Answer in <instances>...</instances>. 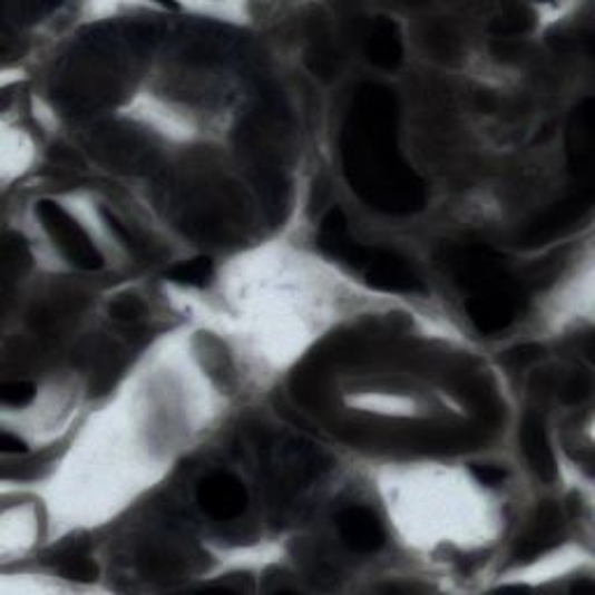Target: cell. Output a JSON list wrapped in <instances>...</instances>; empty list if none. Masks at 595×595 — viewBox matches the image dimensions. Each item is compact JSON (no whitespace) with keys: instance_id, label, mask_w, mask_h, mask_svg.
Instances as JSON below:
<instances>
[{"instance_id":"1","label":"cell","mask_w":595,"mask_h":595,"mask_svg":"<svg viewBox=\"0 0 595 595\" xmlns=\"http://www.w3.org/2000/svg\"><path fill=\"white\" fill-rule=\"evenodd\" d=\"M342 168L354 194L377 212L412 214L426 205V184L398 147V98L391 89H359L342 130Z\"/></svg>"},{"instance_id":"2","label":"cell","mask_w":595,"mask_h":595,"mask_svg":"<svg viewBox=\"0 0 595 595\" xmlns=\"http://www.w3.org/2000/svg\"><path fill=\"white\" fill-rule=\"evenodd\" d=\"M456 280L468 289V312L475 329L496 335L517 319L524 291L498 254L486 247H470L453 259Z\"/></svg>"},{"instance_id":"3","label":"cell","mask_w":595,"mask_h":595,"mask_svg":"<svg viewBox=\"0 0 595 595\" xmlns=\"http://www.w3.org/2000/svg\"><path fill=\"white\" fill-rule=\"evenodd\" d=\"M40 222L49 237L53 240V245L61 250V254L77 267L82 270H100L105 265L103 254L91 242L89 233L79 226L77 220L59 205L51 201H42L36 207Z\"/></svg>"},{"instance_id":"4","label":"cell","mask_w":595,"mask_h":595,"mask_svg":"<svg viewBox=\"0 0 595 595\" xmlns=\"http://www.w3.org/2000/svg\"><path fill=\"white\" fill-rule=\"evenodd\" d=\"M354 267L361 270L365 284L372 286L374 291H384V293H423L426 291L421 277L417 275V270L396 252L365 247Z\"/></svg>"},{"instance_id":"5","label":"cell","mask_w":595,"mask_h":595,"mask_svg":"<svg viewBox=\"0 0 595 595\" xmlns=\"http://www.w3.org/2000/svg\"><path fill=\"white\" fill-rule=\"evenodd\" d=\"M250 496L242 481L233 475L220 472L201 481L198 505L205 514L216 521H233L247 509Z\"/></svg>"},{"instance_id":"6","label":"cell","mask_w":595,"mask_h":595,"mask_svg":"<svg viewBox=\"0 0 595 595\" xmlns=\"http://www.w3.org/2000/svg\"><path fill=\"white\" fill-rule=\"evenodd\" d=\"M567 158L573 175L591 192L593 177V100H584L567 126Z\"/></svg>"},{"instance_id":"7","label":"cell","mask_w":595,"mask_h":595,"mask_svg":"<svg viewBox=\"0 0 595 595\" xmlns=\"http://www.w3.org/2000/svg\"><path fill=\"white\" fill-rule=\"evenodd\" d=\"M342 543L357 554H374L384 545V526L365 507H349L338 517Z\"/></svg>"},{"instance_id":"8","label":"cell","mask_w":595,"mask_h":595,"mask_svg":"<svg viewBox=\"0 0 595 595\" xmlns=\"http://www.w3.org/2000/svg\"><path fill=\"white\" fill-rule=\"evenodd\" d=\"M593 198H591V192L577 196V198H570L565 201L560 205H556L552 212H547L543 220H537L524 235H521V242L526 247H537V245H545L547 240H554L558 233H563L565 228H570L573 224H577L579 216L584 212H588Z\"/></svg>"},{"instance_id":"9","label":"cell","mask_w":595,"mask_h":595,"mask_svg":"<svg viewBox=\"0 0 595 595\" xmlns=\"http://www.w3.org/2000/svg\"><path fill=\"white\" fill-rule=\"evenodd\" d=\"M365 57L382 70H396L402 64V36L396 21L380 17L372 23L365 40Z\"/></svg>"},{"instance_id":"10","label":"cell","mask_w":595,"mask_h":595,"mask_svg":"<svg viewBox=\"0 0 595 595\" xmlns=\"http://www.w3.org/2000/svg\"><path fill=\"white\" fill-rule=\"evenodd\" d=\"M521 445H524V453L528 458V464L533 468V472L552 484L558 475L556 470V458H554V449L549 442V436L545 430V423L539 421L537 417H526L524 428H521Z\"/></svg>"},{"instance_id":"11","label":"cell","mask_w":595,"mask_h":595,"mask_svg":"<svg viewBox=\"0 0 595 595\" xmlns=\"http://www.w3.org/2000/svg\"><path fill=\"white\" fill-rule=\"evenodd\" d=\"M319 247L321 252H326L333 259H342L349 265H354L357 259L361 256L363 247L357 245L349 235V222L340 207H333L326 212V216L321 220L319 228Z\"/></svg>"},{"instance_id":"12","label":"cell","mask_w":595,"mask_h":595,"mask_svg":"<svg viewBox=\"0 0 595 595\" xmlns=\"http://www.w3.org/2000/svg\"><path fill=\"white\" fill-rule=\"evenodd\" d=\"M560 526H563L560 507L554 503H545L535 514V524L530 533L519 543V556L535 558L537 554H543L549 547H554Z\"/></svg>"},{"instance_id":"13","label":"cell","mask_w":595,"mask_h":595,"mask_svg":"<svg viewBox=\"0 0 595 595\" xmlns=\"http://www.w3.org/2000/svg\"><path fill=\"white\" fill-rule=\"evenodd\" d=\"M212 275H214V263L207 256H196L192 261L177 263L166 273V277L170 282L179 284V286H194V289L207 286Z\"/></svg>"},{"instance_id":"14","label":"cell","mask_w":595,"mask_h":595,"mask_svg":"<svg viewBox=\"0 0 595 595\" xmlns=\"http://www.w3.org/2000/svg\"><path fill=\"white\" fill-rule=\"evenodd\" d=\"M59 570L70 582L89 584V582H96L98 579V565L85 552H79V549L66 554L59 560Z\"/></svg>"},{"instance_id":"15","label":"cell","mask_w":595,"mask_h":595,"mask_svg":"<svg viewBox=\"0 0 595 595\" xmlns=\"http://www.w3.org/2000/svg\"><path fill=\"white\" fill-rule=\"evenodd\" d=\"M110 316L121 323H135L145 316V305L135 295H119L110 303Z\"/></svg>"},{"instance_id":"16","label":"cell","mask_w":595,"mask_h":595,"mask_svg":"<svg viewBox=\"0 0 595 595\" xmlns=\"http://www.w3.org/2000/svg\"><path fill=\"white\" fill-rule=\"evenodd\" d=\"M36 398V387L31 382H10L0 389V400L10 408H23Z\"/></svg>"},{"instance_id":"17","label":"cell","mask_w":595,"mask_h":595,"mask_svg":"<svg viewBox=\"0 0 595 595\" xmlns=\"http://www.w3.org/2000/svg\"><path fill=\"white\" fill-rule=\"evenodd\" d=\"M528 26H530V19H524L521 10H514L494 21V33L496 36H521L524 31H528Z\"/></svg>"},{"instance_id":"18","label":"cell","mask_w":595,"mask_h":595,"mask_svg":"<svg viewBox=\"0 0 595 595\" xmlns=\"http://www.w3.org/2000/svg\"><path fill=\"white\" fill-rule=\"evenodd\" d=\"M470 475L481 484V486H500L507 479V472L498 466H472Z\"/></svg>"},{"instance_id":"19","label":"cell","mask_w":595,"mask_h":595,"mask_svg":"<svg viewBox=\"0 0 595 595\" xmlns=\"http://www.w3.org/2000/svg\"><path fill=\"white\" fill-rule=\"evenodd\" d=\"M103 220H105V224H107V228H110L121 242H124V245L128 247V250H135V240H133V235H130V231L117 220V216L115 214H110V212H105L103 209Z\"/></svg>"},{"instance_id":"20","label":"cell","mask_w":595,"mask_h":595,"mask_svg":"<svg viewBox=\"0 0 595 595\" xmlns=\"http://www.w3.org/2000/svg\"><path fill=\"white\" fill-rule=\"evenodd\" d=\"M0 451L3 453H26L29 451V447H26V442L17 436H12V432H0Z\"/></svg>"}]
</instances>
